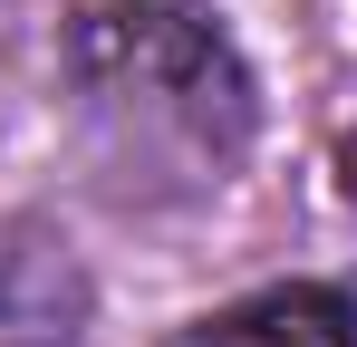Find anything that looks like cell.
Masks as SVG:
<instances>
[{
	"mask_svg": "<svg viewBox=\"0 0 357 347\" xmlns=\"http://www.w3.org/2000/svg\"><path fill=\"white\" fill-rule=\"evenodd\" d=\"M59 58L77 145L116 203H203L251 155V68L203 0H87Z\"/></svg>",
	"mask_w": 357,
	"mask_h": 347,
	"instance_id": "6da1fadb",
	"label": "cell"
},
{
	"mask_svg": "<svg viewBox=\"0 0 357 347\" xmlns=\"http://www.w3.org/2000/svg\"><path fill=\"white\" fill-rule=\"evenodd\" d=\"M165 347H357V299L328 280H290V289H261V299H232V309L174 328Z\"/></svg>",
	"mask_w": 357,
	"mask_h": 347,
	"instance_id": "7a4b0ae2",
	"label": "cell"
},
{
	"mask_svg": "<svg viewBox=\"0 0 357 347\" xmlns=\"http://www.w3.org/2000/svg\"><path fill=\"white\" fill-rule=\"evenodd\" d=\"M77 318H87V280L68 270V251L20 231L0 251V347H77Z\"/></svg>",
	"mask_w": 357,
	"mask_h": 347,
	"instance_id": "3957f363",
	"label": "cell"
}]
</instances>
